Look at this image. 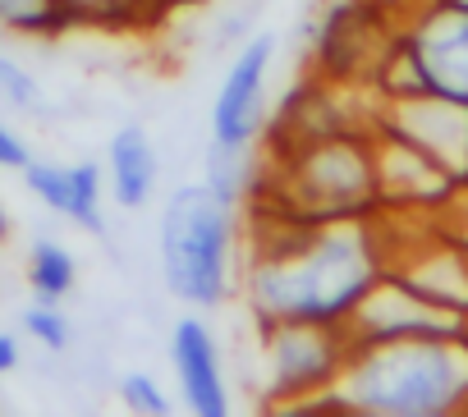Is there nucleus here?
I'll use <instances>...</instances> for the list:
<instances>
[{
  "label": "nucleus",
  "instance_id": "obj_1",
  "mask_svg": "<svg viewBox=\"0 0 468 417\" xmlns=\"http://www.w3.org/2000/svg\"><path fill=\"white\" fill-rule=\"evenodd\" d=\"M386 271H390V235L381 212L345 221H290L262 212L253 248L244 257L239 298L249 303L258 326L271 321L345 326Z\"/></svg>",
  "mask_w": 468,
  "mask_h": 417
},
{
  "label": "nucleus",
  "instance_id": "obj_2",
  "mask_svg": "<svg viewBox=\"0 0 468 417\" xmlns=\"http://www.w3.org/2000/svg\"><path fill=\"white\" fill-rule=\"evenodd\" d=\"M156 266L175 303L197 312L225 308L244 280L239 206L216 197L202 179L170 188L156 212Z\"/></svg>",
  "mask_w": 468,
  "mask_h": 417
},
{
  "label": "nucleus",
  "instance_id": "obj_3",
  "mask_svg": "<svg viewBox=\"0 0 468 417\" xmlns=\"http://www.w3.org/2000/svg\"><path fill=\"white\" fill-rule=\"evenodd\" d=\"M322 403L367 417L468 412V349L463 339H395L354 349Z\"/></svg>",
  "mask_w": 468,
  "mask_h": 417
},
{
  "label": "nucleus",
  "instance_id": "obj_4",
  "mask_svg": "<svg viewBox=\"0 0 468 417\" xmlns=\"http://www.w3.org/2000/svg\"><path fill=\"white\" fill-rule=\"evenodd\" d=\"M253 197L262 202V212L290 221L377 216L381 193H377L372 129H331L294 138L281 161L262 165Z\"/></svg>",
  "mask_w": 468,
  "mask_h": 417
},
{
  "label": "nucleus",
  "instance_id": "obj_5",
  "mask_svg": "<svg viewBox=\"0 0 468 417\" xmlns=\"http://www.w3.org/2000/svg\"><path fill=\"white\" fill-rule=\"evenodd\" d=\"M345 326L322 321H271L258 326V367H262V403L267 408H313L322 403L345 362H349Z\"/></svg>",
  "mask_w": 468,
  "mask_h": 417
},
{
  "label": "nucleus",
  "instance_id": "obj_6",
  "mask_svg": "<svg viewBox=\"0 0 468 417\" xmlns=\"http://www.w3.org/2000/svg\"><path fill=\"white\" fill-rule=\"evenodd\" d=\"M271 69H276V37L249 33L229 56L216 97H211V138L220 147H258L271 115Z\"/></svg>",
  "mask_w": 468,
  "mask_h": 417
},
{
  "label": "nucleus",
  "instance_id": "obj_7",
  "mask_svg": "<svg viewBox=\"0 0 468 417\" xmlns=\"http://www.w3.org/2000/svg\"><path fill=\"white\" fill-rule=\"evenodd\" d=\"M395 37L413 56L422 88L468 106V10L450 0H413L395 15Z\"/></svg>",
  "mask_w": 468,
  "mask_h": 417
},
{
  "label": "nucleus",
  "instance_id": "obj_8",
  "mask_svg": "<svg viewBox=\"0 0 468 417\" xmlns=\"http://www.w3.org/2000/svg\"><path fill=\"white\" fill-rule=\"evenodd\" d=\"M463 321L468 317L422 298L418 289H409L399 276L386 271L345 321V335H349V349H372V344H395V339H463Z\"/></svg>",
  "mask_w": 468,
  "mask_h": 417
},
{
  "label": "nucleus",
  "instance_id": "obj_9",
  "mask_svg": "<svg viewBox=\"0 0 468 417\" xmlns=\"http://www.w3.org/2000/svg\"><path fill=\"white\" fill-rule=\"evenodd\" d=\"M372 129L413 142L436 165H445L459 183H468V106L463 101H450V97H436V92L377 101Z\"/></svg>",
  "mask_w": 468,
  "mask_h": 417
},
{
  "label": "nucleus",
  "instance_id": "obj_10",
  "mask_svg": "<svg viewBox=\"0 0 468 417\" xmlns=\"http://www.w3.org/2000/svg\"><path fill=\"white\" fill-rule=\"evenodd\" d=\"M170 371H175V390L179 403L193 417H229L234 394H229V371H225V353L216 330L188 312L170 326Z\"/></svg>",
  "mask_w": 468,
  "mask_h": 417
},
{
  "label": "nucleus",
  "instance_id": "obj_11",
  "mask_svg": "<svg viewBox=\"0 0 468 417\" xmlns=\"http://www.w3.org/2000/svg\"><path fill=\"white\" fill-rule=\"evenodd\" d=\"M372 156H377V193H381V212H409V216H431L436 206L450 202L459 179L436 165L427 151L413 142L372 129Z\"/></svg>",
  "mask_w": 468,
  "mask_h": 417
},
{
  "label": "nucleus",
  "instance_id": "obj_12",
  "mask_svg": "<svg viewBox=\"0 0 468 417\" xmlns=\"http://www.w3.org/2000/svg\"><path fill=\"white\" fill-rule=\"evenodd\" d=\"M24 188L47 206L51 216L69 221L74 230L101 235L106 230V165L101 161H47L33 156L19 170Z\"/></svg>",
  "mask_w": 468,
  "mask_h": 417
},
{
  "label": "nucleus",
  "instance_id": "obj_13",
  "mask_svg": "<svg viewBox=\"0 0 468 417\" xmlns=\"http://www.w3.org/2000/svg\"><path fill=\"white\" fill-rule=\"evenodd\" d=\"M106 197L120 212H143L161 193V147L147 124L129 120L106 142Z\"/></svg>",
  "mask_w": 468,
  "mask_h": 417
},
{
  "label": "nucleus",
  "instance_id": "obj_14",
  "mask_svg": "<svg viewBox=\"0 0 468 417\" xmlns=\"http://www.w3.org/2000/svg\"><path fill=\"white\" fill-rule=\"evenodd\" d=\"M74 28H97V33H143L165 15L161 0H65Z\"/></svg>",
  "mask_w": 468,
  "mask_h": 417
},
{
  "label": "nucleus",
  "instance_id": "obj_15",
  "mask_svg": "<svg viewBox=\"0 0 468 417\" xmlns=\"http://www.w3.org/2000/svg\"><path fill=\"white\" fill-rule=\"evenodd\" d=\"M258 174H262V161H253V147H220V142H207L202 151V183L234 202V206H244L258 188Z\"/></svg>",
  "mask_w": 468,
  "mask_h": 417
},
{
  "label": "nucleus",
  "instance_id": "obj_16",
  "mask_svg": "<svg viewBox=\"0 0 468 417\" xmlns=\"http://www.w3.org/2000/svg\"><path fill=\"white\" fill-rule=\"evenodd\" d=\"M28 289L33 298L47 303H65L79 289V257L60 244V239H33L28 244Z\"/></svg>",
  "mask_w": 468,
  "mask_h": 417
},
{
  "label": "nucleus",
  "instance_id": "obj_17",
  "mask_svg": "<svg viewBox=\"0 0 468 417\" xmlns=\"http://www.w3.org/2000/svg\"><path fill=\"white\" fill-rule=\"evenodd\" d=\"M0 33L24 42H56L74 33L65 0H0Z\"/></svg>",
  "mask_w": 468,
  "mask_h": 417
},
{
  "label": "nucleus",
  "instance_id": "obj_18",
  "mask_svg": "<svg viewBox=\"0 0 468 417\" xmlns=\"http://www.w3.org/2000/svg\"><path fill=\"white\" fill-rule=\"evenodd\" d=\"M19 326H24V335H28L37 349H47V353H65V349L74 344V321H69V312H65L60 303L33 298V308H24Z\"/></svg>",
  "mask_w": 468,
  "mask_h": 417
},
{
  "label": "nucleus",
  "instance_id": "obj_19",
  "mask_svg": "<svg viewBox=\"0 0 468 417\" xmlns=\"http://www.w3.org/2000/svg\"><path fill=\"white\" fill-rule=\"evenodd\" d=\"M0 106H10V110H28V115L47 106V97H42V88H37L33 69H28V65H19L10 51H0Z\"/></svg>",
  "mask_w": 468,
  "mask_h": 417
},
{
  "label": "nucleus",
  "instance_id": "obj_20",
  "mask_svg": "<svg viewBox=\"0 0 468 417\" xmlns=\"http://www.w3.org/2000/svg\"><path fill=\"white\" fill-rule=\"evenodd\" d=\"M120 403L129 412H138V417H165L175 408L170 394L161 390V381L152 371H124L120 376Z\"/></svg>",
  "mask_w": 468,
  "mask_h": 417
},
{
  "label": "nucleus",
  "instance_id": "obj_21",
  "mask_svg": "<svg viewBox=\"0 0 468 417\" xmlns=\"http://www.w3.org/2000/svg\"><path fill=\"white\" fill-rule=\"evenodd\" d=\"M33 161V151H28V142L19 138V129L5 120V110H0V170H24Z\"/></svg>",
  "mask_w": 468,
  "mask_h": 417
},
{
  "label": "nucleus",
  "instance_id": "obj_22",
  "mask_svg": "<svg viewBox=\"0 0 468 417\" xmlns=\"http://www.w3.org/2000/svg\"><path fill=\"white\" fill-rule=\"evenodd\" d=\"M19 358H24V353H19V339H15L10 330H0V376H10V371L19 367Z\"/></svg>",
  "mask_w": 468,
  "mask_h": 417
},
{
  "label": "nucleus",
  "instance_id": "obj_23",
  "mask_svg": "<svg viewBox=\"0 0 468 417\" xmlns=\"http://www.w3.org/2000/svg\"><path fill=\"white\" fill-rule=\"evenodd\" d=\"M165 5V15H184V10H202V5H211V0H161Z\"/></svg>",
  "mask_w": 468,
  "mask_h": 417
},
{
  "label": "nucleus",
  "instance_id": "obj_24",
  "mask_svg": "<svg viewBox=\"0 0 468 417\" xmlns=\"http://www.w3.org/2000/svg\"><path fill=\"white\" fill-rule=\"evenodd\" d=\"M10 230H15V221H10V206H5V202H0V248H5V244H10Z\"/></svg>",
  "mask_w": 468,
  "mask_h": 417
},
{
  "label": "nucleus",
  "instance_id": "obj_25",
  "mask_svg": "<svg viewBox=\"0 0 468 417\" xmlns=\"http://www.w3.org/2000/svg\"><path fill=\"white\" fill-rule=\"evenodd\" d=\"M372 5H386V10H404V5H413V0H372Z\"/></svg>",
  "mask_w": 468,
  "mask_h": 417
},
{
  "label": "nucleus",
  "instance_id": "obj_26",
  "mask_svg": "<svg viewBox=\"0 0 468 417\" xmlns=\"http://www.w3.org/2000/svg\"><path fill=\"white\" fill-rule=\"evenodd\" d=\"M463 349H468V321H463Z\"/></svg>",
  "mask_w": 468,
  "mask_h": 417
},
{
  "label": "nucleus",
  "instance_id": "obj_27",
  "mask_svg": "<svg viewBox=\"0 0 468 417\" xmlns=\"http://www.w3.org/2000/svg\"><path fill=\"white\" fill-rule=\"evenodd\" d=\"M450 5H463V10H468V0H450Z\"/></svg>",
  "mask_w": 468,
  "mask_h": 417
}]
</instances>
